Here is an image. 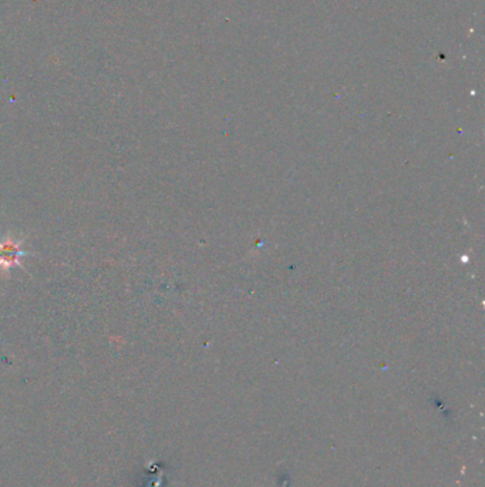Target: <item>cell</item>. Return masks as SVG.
Masks as SVG:
<instances>
[{
  "mask_svg": "<svg viewBox=\"0 0 485 487\" xmlns=\"http://www.w3.org/2000/svg\"><path fill=\"white\" fill-rule=\"evenodd\" d=\"M22 242L23 238H15L11 234L0 240V272H9L15 265L22 267L21 259L29 255V252L21 250Z\"/></svg>",
  "mask_w": 485,
  "mask_h": 487,
  "instance_id": "6da1fadb",
  "label": "cell"
}]
</instances>
